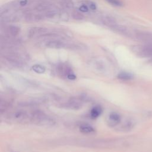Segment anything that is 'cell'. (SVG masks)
I'll list each match as a JSON object with an SVG mask.
<instances>
[{
  "instance_id": "obj_1",
  "label": "cell",
  "mask_w": 152,
  "mask_h": 152,
  "mask_svg": "<svg viewBox=\"0 0 152 152\" xmlns=\"http://www.w3.org/2000/svg\"><path fill=\"white\" fill-rule=\"evenodd\" d=\"M4 58L12 66L21 68L24 64L26 56L21 52L12 50L5 53Z\"/></svg>"
},
{
  "instance_id": "obj_2",
  "label": "cell",
  "mask_w": 152,
  "mask_h": 152,
  "mask_svg": "<svg viewBox=\"0 0 152 152\" xmlns=\"http://www.w3.org/2000/svg\"><path fill=\"white\" fill-rule=\"evenodd\" d=\"M30 121L40 125H52L54 122L52 118L40 110L30 112Z\"/></svg>"
},
{
  "instance_id": "obj_3",
  "label": "cell",
  "mask_w": 152,
  "mask_h": 152,
  "mask_svg": "<svg viewBox=\"0 0 152 152\" xmlns=\"http://www.w3.org/2000/svg\"><path fill=\"white\" fill-rule=\"evenodd\" d=\"M133 51L141 56L151 57L152 56V46H136L133 48Z\"/></svg>"
},
{
  "instance_id": "obj_4",
  "label": "cell",
  "mask_w": 152,
  "mask_h": 152,
  "mask_svg": "<svg viewBox=\"0 0 152 152\" xmlns=\"http://www.w3.org/2000/svg\"><path fill=\"white\" fill-rule=\"evenodd\" d=\"M49 31V29L46 28L40 27H34L29 30L28 32V37L30 38H40V37L45 35Z\"/></svg>"
},
{
  "instance_id": "obj_5",
  "label": "cell",
  "mask_w": 152,
  "mask_h": 152,
  "mask_svg": "<svg viewBox=\"0 0 152 152\" xmlns=\"http://www.w3.org/2000/svg\"><path fill=\"white\" fill-rule=\"evenodd\" d=\"M58 72L62 76L65 77L69 80H75L76 78V77L74 72H72L71 68H69L68 66L61 64L58 66Z\"/></svg>"
},
{
  "instance_id": "obj_6",
  "label": "cell",
  "mask_w": 152,
  "mask_h": 152,
  "mask_svg": "<svg viewBox=\"0 0 152 152\" xmlns=\"http://www.w3.org/2000/svg\"><path fill=\"white\" fill-rule=\"evenodd\" d=\"M84 99L82 97H72L66 103V106L67 107L72 109H78L81 107L83 103H84Z\"/></svg>"
},
{
  "instance_id": "obj_7",
  "label": "cell",
  "mask_w": 152,
  "mask_h": 152,
  "mask_svg": "<svg viewBox=\"0 0 152 152\" xmlns=\"http://www.w3.org/2000/svg\"><path fill=\"white\" fill-rule=\"evenodd\" d=\"M11 116L15 121L24 122L30 121V112L28 113L24 110L15 111Z\"/></svg>"
},
{
  "instance_id": "obj_8",
  "label": "cell",
  "mask_w": 152,
  "mask_h": 152,
  "mask_svg": "<svg viewBox=\"0 0 152 152\" xmlns=\"http://www.w3.org/2000/svg\"><path fill=\"white\" fill-rule=\"evenodd\" d=\"M35 9L37 11L46 12L51 10H55V7L53 5V4L49 2H42L37 4Z\"/></svg>"
},
{
  "instance_id": "obj_9",
  "label": "cell",
  "mask_w": 152,
  "mask_h": 152,
  "mask_svg": "<svg viewBox=\"0 0 152 152\" xmlns=\"http://www.w3.org/2000/svg\"><path fill=\"white\" fill-rule=\"evenodd\" d=\"M110 28L113 31L117 33L118 34H121L125 35V36H129V33L127 28L125 27V26H123L121 25L116 24L111 26L110 27Z\"/></svg>"
},
{
  "instance_id": "obj_10",
  "label": "cell",
  "mask_w": 152,
  "mask_h": 152,
  "mask_svg": "<svg viewBox=\"0 0 152 152\" xmlns=\"http://www.w3.org/2000/svg\"><path fill=\"white\" fill-rule=\"evenodd\" d=\"M121 121L120 115L116 112H112L109 116L108 123L110 126H113L118 125Z\"/></svg>"
},
{
  "instance_id": "obj_11",
  "label": "cell",
  "mask_w": 152,
  "mask_h": 152,
  "mask_svg": "<svg viewBox=\"0 0 152 152\" xmlns=\"http://www.w3.org/2000/svg\"><path fill=\"white\" fill-rule=\"evenodd\" d=\"M101 21L104 25L107 26L109 27H110L111 26L116 24V21L115 18L111 15H107L102 17L101 18Z\"/></svg>"
},
{
  "instance_id": "obj_12",
  "label": "cell",
  "mask_w": 152,
  "mask_h": 152,
  "mask_svg": "<svg viewBox=\"0 0 152 152\" xmlns=\"http://www.w3.org/2000/svg\"><path fill=\"white\" fill-rule=\"evenodd\" d=\"M20 32V28L16 26H10L7 28V33L9 36L12 37H15Z\"/></svg>"
},
{
  "instance_id": "obj_13",
  "label": "cell",
  "mask_w": 152,
  "mask_h": 152,
  "mask_svg": "<svg viewBox=\"0 0 152 152\" xmlns=\"http://www.w3.org/2000/svg\"><path fill=\"white\" fill-rule=\"evenodd\" d=\"M102 113V109L100 106H94L90 110V116L93 118H97L99 117Z\"/></svg>"
},
{
  "instance_id": "obj_14",
  "label": "cell",
  "mask_w": 152,
  "mask_h": 152,
  "mask_svg": "<svg viewBox=\"0 0 152 152\" xmlns=\"http://www.w3.org/2000/svg\"><path fill=\"white\" fill-rule=\"evenodd\" d=\"M80 131L83 133L88 134L94 131V128L90 125L82 124L80 126Z\"/></svg>"
},
{
  "instance_id": "obj_15",
  "label": "cell",
  "mask_w": 152,
  "mask_h": 152,
  "mask_svg": "<svg viewBox=\"0 0 152 152\" xmlns=\"http://www.w3.org/2000/svg\"><path fill=\"white\" fill-rule=\"evenodd\" d=\"M134 77L133 75L131 73L126 72H122L118 75V78L122 80H129L132 79Z\"/></svg>"
},
{
  "instance_id": "obj_16",
  "label": "cell",
  "mask_w": 152,
  "mask_h": 152,
  "mask_svg": "<svg viewBox=\"0 0 152 152\" xmlns=\"http://www.w3.org/2000/svg\"><path fill=\"white\" fill-rule=\"evenodd\" d=\"M58 14V12L55 10H51L49 11H47L46 12H44L43 14L45 17V18H53L55 15H56Z\"/></svg>"
},
{
  "instance_id": "obj_17",
  "label": "cell",
  "mask_w": 152,
  "mask_h": 152,
  "mask_svg": "<svg viewBox=\"0 0 152 152\" xmlns=\"http://www.w3.org/2000/svg\"><path fill=\"white\" fill-rule=\"evenodd\" d=\"M33 70L38 74H42L44 73L45 71V68L40 65L36 64L32 66Z\"/></svg>"
},
{
  "instance_id": "obj_18",
  "label": "cell",
  "mask_w": 152,
  "mask_h": 152,
  "mask_svg": "<svg viewBox=\"0 0 152 152\" xmlns=\"http://www.w3.org/2000/svg\"><path fill=\"white\" fill-rule=\"evenodd\" d=\"M61 5L63 8L66 10L71 9L73 7V4L69 1H64V2L61 3Z\"/></svg>"
},
{
  "instance_id": "obj_19",
  "label": "cell",
  "mask_w": 152,
  "mask_h": 152,
  "mask_svg": "<svg viewBox=\"0 0 152 152\" xmlns=\"http://www.w3.org/2000/svg\"><path fill=\"white\" fill-rule=\"evenodd\" d=\"M72 17L74 20H81L84 19V15L78 11H74L72 14Z\"/></svg>"
},
{
  "instance_id": "obj_20",
  "label": "cell",
  "mask_w": 152,
  "mask_h": 152,
  "mask_svg": "<svg viewBox=\"0 0 152 152\" xmlns=\"http://www.w3.org/2000/svg\"><path fill=\"white\" fill-rule=\"evenodd\" d=\"M109 4L115 6V7H121L122 6V3L120 0H106Z\"/></svg>"
},
{
  "instance_id": "obj_21",
  "label": "cell",
  "mask_w": 152,
  "mask_h": 152,
  "mask_svg": "<svg viewBox=\"0 0 152 152\" xmlns=\"http://www.w3.org/2000/svg\"><path fill=\"white\" fill-rule=\"evenodd\" d=\"M87 6L91 10H95L96 9V4L91 1H88L87 2Z\"/></svg>"
},
{
  "instance_id": "obj_22",
  "label": "cell",
  "mask_w": 152,
  "mask_h": 152,
  "mask_svg": "<svg viewBox=\"0 0 152 152\" xmlns=\"http://www.w3.org/2000/svg\"><path fill=\"white\" fill-rule=\"evenodd\" d=\"M79 10L81 12H87L88 10L87 5H83L80 6L79 8Z\"/></svg>"
},
{
  "instance_id": "obj_23",
  "label": "cell",
  "mask_w": 152,
  "mask_h": 152,
  "mask_svg": "<svg viewBox=\"0 0 152 152\" xmlns=\"http://www.w3.org/2000/svg\"><path fill=\"white\" fill-rule=\"evenodd\" d=\"M28 1L27 0H21L19 2L18 5H20V6H24L27 4Z\"/></svg>"
},
{
  "instance_id": "obj_24",
  "label": "cell",
  "mask_w": 152,
  "mask_h": 152,
  "mask_svg": "<svg viewBox=\"0 0 152 152\" xmlns=\"http://www.w3.org/2000/svg\"><path fill=\"white\" fill-rule=\"evenodd\" d=\"M62 1H69V0H62Z\"/></svg>"
}]
</instances>
